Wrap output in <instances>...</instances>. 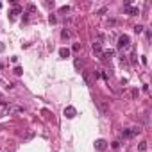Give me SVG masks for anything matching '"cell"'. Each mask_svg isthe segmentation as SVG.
I'll use <instances>...</instances> for the list:
<instances>
[{"label":"cell","mask_w":152,"mask_h":152,"mask_svg":"<svg viewBox=\"0 0 152 152\" xmlns=\"http://www.w3.org/2000/svg\"><path fill=\"white\" fill-rule=\"evenodd\" d=\"M138 149H140V152H145V150H147V141H141Z\"/></svg>","instance_id":"9a60e30c"},{"label":"cell","mask_w":152,"mask_h":152,"mask_svg":"<svg viewBox=\"0 0 152 152\" xmlns=\"http://www.w3.org/2000/svg\"><path fill=\"white\" fill-rule=\"evenodd\" d=\"M0 7H2V4H0Z\"/></svg>","instance_id":"d4e9b609"},{"label":"cell","mask_w":152,"mask_h":152,"mask_svg":"<svg viewBox=\"0 0 152 152\" xmlns=\"http://www.w3.org/2000/svg\"><path fill=\"white\" fill-rule=\"evenodd\" d=\"M113 56H115V50H106V52L100 54V59H102V61H109Z\"/></svg>","instance_id":"ba28073f"},{"label":"cell","mask_w":152,"mask_h":152,"mask_svg":"<svg viewBox=\"0 0 152 152\" xmlns=\"http://www.w3.org/2000/svg\"><path fill=\"white\" fill-rule=\"evenodd\" d=\"M45 5H47V7H54V0H52V2H45Z\"/></svg>","instance_id":"7402d4cb"},{"label":"cell","mask_w":152,"mask_h":152,"mask_svg":"<svg viewBox=\"0 0 152 152\" xmlns=\"http://www.w3.org/2000/svg\"><path fill=\"white\" fill-rule=\"evenodd\" d=\"M64 116L66 118H75V115H77V109L74 108V106H68V108H64Z\"/></svg>","instance_id":"5b68a950"},{"label":"cell","mask_w":152,"mask_h":152,"mask_svg":"<svg viewBox=\"0 0 152 152\" xmlns=\"http://www.w3.org/2000/svg\"><path fill=\"white\" fill-rule=\"evenodd\" d=\"M59 13L64 15V13H70V5H63V7H59Z\"/></svg>","instance_id":"4fadbf2b"},{"label":"cell","mask_w":152,"mask_h":152,"mask_svg":"<svg viewBox=\"0 0 152 152\" xmlns=\"http://www.w3.org/2000/svg\"><path fill=\"white\" fill-rule=\"evenodd\" d=\"M20 13H22V7H18V5H16V7L9 13V20H11V22H13V20H16V16L20 15Z\"/></svg>","instance_id":"9c48e42d"},{"label":"cell","mask_w":152,"mask_h":152,"mask_svg":"<svg viewBox=\"0 0 152 152\" xmlns=\"http://www.w3.org/2000/svg\"><path fill=\"white\" fill-rule=\"evenodd\" d=\"M7 152H11V150H7Z\"/></svg>","instance_id":"484cf974"},{"label":"cell","mask_w":152,"mask_h":152,"mask_svg":"<svg viewBox=\"0 0 152 152\" xmlns=\"http://www.w3.org/2000/svg\"><path fill=\"white\" fill-rule=\"evenodd\" d=\"M82 77H84V82L88 84V86H91V84H93V75H91V72H90V70L82 72Z\"/></svg>","instance_id":"52a82bcc"},{"label":"cell","mask_w":152,"mask_h":152,"mask_svg":"<svg viewBox=\"0 0 152 152\" xmlns=\"http://www.w3.org/2000/svg\"><path fill=\"white\" fill-rule=\"evenodd\" d=\"M15 74H16V75H22V74H23V70L20 68V66H16V68H15Z\"/></svg>","instance_id":"ac0fdd59"},{"label":"cell","mask_w":152,"mask_h":152,"mask_svg":"<svg viewBox=\"0 0 152 152\" xmlns=\"http://www.w3.org/2000/svg\"><path fill=\"white\" fill-rule=\"evenodd\" d=\"M100 77L104 79V81H108V82H109V75L106 74V72H102V70H100Z\"/></svg>","instance_id":"e0dca14e"},{"label":"cell","mask_w":152,"mask_h":152,"mask_svg":"<svg viewBox=\"0 0 152 152\" xmlns=\"http://www.w3.org/2000/svg\"><path fill=\"white\" fill-rule=\"evenodd\" d=\"M95 149L98 152H106V150H108V141L102 140V138H98V140L95 141Z\"/></svg>","instance_id":"3957f363"},{"label":"cell","mask_w":152,"mask_h":152,"mask_svg":"<svg viewBox=\"0 0 152 152\" xmlns=\"http://www.w3.org/2000/svg\"><path fill=\"white\" fill-rule=\"evenodd\" d=\"M143 25H136V27H134V32H136V34H141V32H143Z\"/></svg>","instance_id":"5bb4252c"},{"label":"cell","mask_w":152,"mask_h":152,"mask_svg":"<svg viewBox=\"0 0 152 152\" xmlns=\"http://www.w3.org/2000/svg\"><path fill=\"white\" fill-rule=\"evenodd\" d=\"M59 56H61L63 59H66V57H70V48H59Z\"/></svg>","instance_id":"30bf717a"},{"label":"cell","mask_w":152,"mask_h":152,"mask_svg":"<svg viewBox=\"0 0 152 152\" xmlns=\"http://www.w3.org/2000/svg\"><path fill=\"white\" fill-rule=\"evenodd\" d=\"M131 47V38L127 34H122L120 38H118V43H116V48L118 50H127Z\"/></svg>","instance_id":"6da1fadb"},{"label":"cell","mask_w":152,"mask_h":152,"mask_svg":"<svg viewBox=\"0 0 152 152\" xmlns=\"http://www.w3.org/2000/svg\"><path fill=\"white\" fill-rule=\"evenodd\" d=\"M61 38H63V39H68V38H70V31H68V29H63Z\"/></svg>","instance_id":"7c38bea8"},{"label":"cell","mask_w":152,"mask_h":152,"mask_svg":"<svg viewBox=\"0 0 152 152\" xmlns=\"http://www.w3.org/2000/svg\"><path fill=\"white\" fill-rule=\"evenodd\" d=\"M140 131H141L140 127H131V129H123V133H122V134H123L125 138H134L138 133H140Z\"/></svg>","instance_id":"7a4b0ae2"},{"label":"cell","mask_w":152,"mask_h":152,"mask_svg":"<svg viewBox=\"0 0 152 152\" xmlns=\"http://www.w3.org/2000/svg\"><path fill=\"white\" fill-rule=\"evenodd\" d=\"M34 11H36V5L34 4H29L27 5V13H34Z\"/></svg>","instance_id":"2e32d148"},{"label":"cell","mask_w":152,"mask_h":152,"mask_svg":"<svg viewBox=\"0 0 152 152\" xmlns=\"http://www.w3.org/2000/svg\"><path fill=\"white\" fill-rule=\"evenodd\" d=\"M74 66H75L77 70L82 66V61H81V59H79V57H75V59H74Z\"/></svg>","instance_id":"8fae6325"},{"label":"cell","mask_w":152,"mask_h":152,"mask_svg":"<svg viewBox=\"0 0 152 152\" xmlns=\"http://www.w3.org/2000/svg\"><path fill=\"white\" fill-rule=\"evenodd\" d=\"M0 66H2V64H0Z\"/></svg>","instance_id":"4316f807"},{"label":"cell","mask_w":152,"mask_h":152,"mask_svg":"<svg viewBox=\"0 0 152 152\" xmlns=\"http://www.w3.org/2000/svg\"><path fill=\"white\" fill-rule=\"evenodd\" d=\"M48 22H50V23H56L57 20H56V16H54V15H50V16H48Z\"/></svg>","instance_id":"d6986e66"},{"label":"cell","mask_w":152,"mask_h":152,"mask_svg":"<svg viewBox=\"0 0 152 152\" xmlns=\"http://www.w3.org/2000/svg\"><path fill=\"white\" fill-rule=\"evenodd\" d=\"M106 11H108V7H100V9H98V11H97V15H104V13H106Z\"/></svg>","instance_id":"ffe728a7"},{"label":"cell","mask_w":152,"mask_h":152,"mask_svg":"<svg viewBox=\"0 0 152 152\" xmlns=\"http://www.w3.org/2000/svg\"><path fill=\"white\" fill-rule=\"evenodd\" d=\"M74 50H75V52H79V50H81V45L75 43V45H74Z\"/></svg>","instance_id":"44dd1931"},{"label":"cell","mask_w":152,"mask_h":152,"mask_svg":"<svg viewBox=\"0 0 152 152\" xmlns=\"http://www.w3.org/2000/svg\"><path fill=\"white\" fill-rule=\"evenodd\" d=\"M123 13H125V15H129V16H136V15H140V9L133 7V5H127V7H123Z\"/></svg>","instance_id":"8992f818"},{"label":"cell","mask_w":152,"mask_h":152,"mask_svg":"<svg viewBox=\"0 0 152 152\" xmlns=\"http://www.w3.org/2000/svg\"><path fill=\"white\" fill-rule=\"evenodd\" d=\"M4 48H5V47H4V43H0V52H4Z\"/></svg>","instance_id":"cb8c5ba5"},{"label":"cell","mask_w":152,"mask_h":152,"mask_svg":"<svg viewBox=\"0 0 152 152\" xmlns=\"http://www.w3.org/2000/svg\"><path fill=\"white\" fill-rule=\"evenodd\" d=\"M120 147V141H113V149H118Z\"/></svg>","instance_id":"603a6c76"},{"label":"cell","mask_w":152,"mask_h":152,"mask_svg":"<svg viewBox=\"0 0 152 152\" xmlns=\"http://www.w3.org/2000/svg\"><path fill=\"white\" fill-rule=\"evenodd\" d=\"M93 52H95L97 56L102 54V38H97L95 41H93Z\"/></svg>","instance_id":"277c9868"}]
</instances>
